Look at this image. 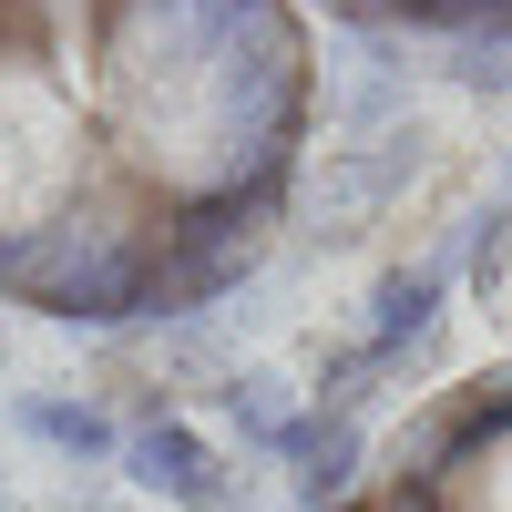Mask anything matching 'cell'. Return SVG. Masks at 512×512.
<instances>
[{
  "instance_id": "cell-5",
  "label": "cell",
  "mask_w": 512,
  "mask_h": 512,
  "mask_svg": "<svg viewBox=\"0 0 512 512\" xmlns=\"http://www.w3.org/2000/svg\"><path fill=\"white\" fill-rule=\"evenodd\" d=\"M21 420H31V431L52 441V451H82V461H93V451H113V431H103L93 410H62V400H31Z\"/></svg>"
},
{
  "instance_id": "cell-4",
  "label": "cell",
  "mask_w": 512,
  "mask_h": 512,
  "mask_svg": "<svg viewBox=\"0 0 512 512\" xmlns=\"http://www.w3.org/2000/svg\"><path fill=\"white\" fill-rule=\"evenodd\" d=\"M134 472H144V482H154L164 502H185V512H205V502L226 492L216 451H205L195 431H175V420H164V431H144V441H134Z\"/></svg>"
},
{
  "instance_id": "cell-1",
  "label": "cell",
  "mask_w": 512,
  "mask_h": 512,
  "mask_svg": "<svg viewBox=\"0 0 512 512\" xmlns=\"http://www.w3.org/2000/svg\"><path fill=\"white\" fill-rule=\"evenodd\" d=\"M318 144L297 0H0V308L164 328L267 267Z\"/></svg>"
},
{
  "instance_id": "cell-3",
  "label": "cell",
  "mask_w": 512,
  "mask_h": 512,
  "mask_svg": "<svg viewBox=\"0 0 512 512\" xmlns=\"http://www.w3.org/2000/svg\"><path fill=\"white\" fill-rule=\"evenodd\" d=\"M318 11L359 31H400V41H502L512 31V0H318Z\"/></svg>"
},
{
  "instance_id": "cell-2",
  "label": "cell",
  "mask_w": 512,
  "mask_h": 512,
  "mask_svg": "<svg viewBox=\"0 0 512 512\" xmlns=\"http://www.w3.org/2000/svg\"><path fill=\"white\" fill-rule=\"evenodd\" d=\"M328 512H512V359L461 369L390 420Z\"/></svg>"
}]
</instances>
